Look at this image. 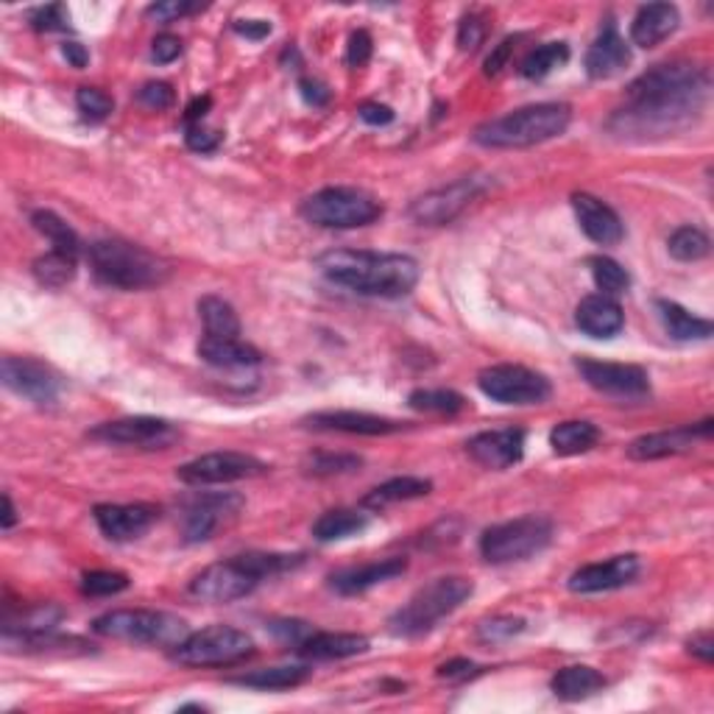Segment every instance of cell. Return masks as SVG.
I'll list each match as a JSON object with an SVG mask.
<instances>
[{"label":"cell","instance_id":"1","mask_svg":"<svg viewBox=\"0 0 714 714\" xmlns=\"http://www.w3.org/2000/svg\"><path fill=\"white\" fill-rule=\"evenodd\" d=\"M709 101V73L689 62L650 67L628 87L625 106L609 129L628 140L673 137L703 115Z\"/></svg>","mask_w":714,"mask_h":714},{"label":"cell","instance_id":"2","mask_svg":"<svg viewBox=\"0 0 714 714\" xmlns=\"http://www.w3.org/2000/svg\"><path fill=\"white\" fill-rule=\"evenodd\" d=\"M327 280L360 296L399 299L419 282V263L408 254L366 252V248H332L316 260Z\"/></svg>","mask_w":714,"mask_h":714},{"label":"cell","instance_id":"3","mask_svg":"<svg viewBox=\"0 0 714 714\" xmlns=\"http://www.w3.org/2000/svg\"><path fill=\"white\" fill-rule=\"evenodd\" d=\"M302 556L288 552H246L229 561L204 566L190 581V595L204 603H234V600L252 595L263 581L277 578L282 572H291L302 564Z\"/></svg>","mask_w":714,"mask_h":714},{"label":"cell","instance_id":"4","mask_svg":"<svg viewBox=\"0 0 714 714\" xmlns=\"http://www.w3.org/2000/svg\"><path fill=\"white\" fill-rule=\"evenodd\" d=\"M572 120V110L559 101L531 104L502 117L486 120L474 129V143L483 149H531L564 135Z\"/></svg>","mask_w":714,"mask_h":714},{"label":"cell","instance_id":"5","mask_svg":"<svg viewBox=\"0 0 714 714\" xmlns=\"http://www.w3.org/2000/svg\"><path fill=\"white\" fill-rule=\"evenodd\" d=\"M90 266L98 282L117 291H143L168 280V266L156 254L126 241H98L90 246Z\"/></svg>","mask_w":714,"mask_h":714},{"label":"cell","instance_id":"6","mask_svg":"<svg viewBox=\"0 0 714 714\" xmlns=\"http://www.w3.org/2000/svg\"><path fill=\"white\" fill-rule=\"evenodd\" d=\"M472 581L461 578V575H449V578H435L433 584L422 586L413 598L394 611V617L388 620L391 634L396 637H424L435 625L449 617L452 611L461 609L469 598H472Z\"/></svg>","mask_w":714,"mask_h":714},{"label":"cell","instance_id":"7","mask_svg":"<svg viewBox=\"0 0 714 714\" xmlns=\"http://www.w3.org/2000/svg\"><path fill=\"white\" fill-rule=\"evenodd\" d=\"M98 637L120 639V642L149 645V648H179L190 637V628L182 617L168 611L151 609H117L106 611L92 623Z\"/></svg>","mask_w":714,"mask_h":714},{"label":"cell","instance_id":"8","mask_svg":"<svg viewBox=\"0 0 714 714\" xmlns=\"http://www.w3.org/2000/svg\"><path fill=\"white\" fill-rule=\"evenodd\" d=\"M552 541V522L541 513L492 525L481 536V556L488 564H513L539 556Z\"/></svg>","mask_w":714,"mask_h":714},{"label":"cell","instance_id":"9","mask_svg":"<svg viewBox=\"0 0 714 714\" xmlns=\"http://www.w3.org/2000/svg\"><path fill=\"white\" fill-rule=\"evenodd\" d=\"M383 215L377 199L357 188H324L302 204V218L313 227L357 229L369 227Z\"/></svg>","mask_w":714,"mask_h":714},{"label":"cell","instance_id":"10","mask_svg":"<svg viewBox=\"0 0 714 714\" xmlns=\"http://www.w3.org/2000/svg\"><path fill=\"white\" fill-rule=\"evenodd\" d=\"M254 653V642L246 630L232 625H209L195 630L179 648L170 650V659L182 667H227Z\"/></svg>","mask_w":714,"mask_h":714},{"label":"cell","instance_id":"11","mask_svg":"<svg viewBox=\"0 0 714 714\" xmlns=\"http://www.w3.org/2000/svg\"><path fill=\"white\" fill-rule=\"evenodd\" d=\"M483 394L500 405H541L550 399V380L525 366H492L477 377Z\"/></svg>","mask_w":714,"mask_h":714},{"label":"cell","instance_id":"12","mask_svg":"<svg viewBox=\"0 0 714 714\" xmlns=\"http://www.w3.org/2000/svg\"><path fill=\"white\" fill-rule=\"evenodd\" d=\"M266 469V463L260 458H254V455L224 449V452H207L202 458H193V461L176 469V477L188 483V486H221V483L260 477Z\"/></svg>","mask_w":714,"mask_h":714},{"label":"cell","instance_id":"13","mask_svg":"<svg viewBox=\"0 0 714 714\" xmlns=\"http://www.w3.org/2000/svg\"><path fill=\"white\" fill-rule=\"evenodd\" d=\"M90 438L104 444H120V447L168 449L170 444L179 442V430L165 419H154V416H126V419L98 424L95 430H90Z\"/></svg>","mask_w":714,"mask_h":714},{"label":"cell","instance_id":"14","mask_svg":"<svg viewBox=\"0 0 714 714\" xmlns=\"http://www.w3.org/2000/svg\"><path fill=\"white\" fill-rule=\"evenodd\" d=\"M0 377L9 391L37 405H53L62 391V380L46 364L31 360V357H3L0 364Z\"/></svg>","mask_w":714,"mask_h":714},{"label":"cell","instance_id":"15","mask_svg":"<svg viewBox=\"0 0 714 714\" xmlns=\"http://www.w3.org/2000/svg\"><path fill=\"white\" fill-rule=\"evenodd\" d=\"M477 193H481L477 179H458L447 188L430 190L422 199H416L410 207V218L422 227H444V224L455 221L477 199Z\"/></svg>","mask_w":714,"mask_h":714},{"label":"cell","instance_id":"16","mask_svg":"<svg viewBox=\"0 0 714 714\" xmlns=\"http://www.w3.org/2000/svg\"><path fill=\"white\" fill-rule=\"evenodd\" d=\"M578 371L586 383L600 394L617 396V399H645L650 396V380L645 369L630 364H605V360H578Z\"/></svg>","mask_w":714,"mask_h":714},{"label":"cell","instance_id":"17","mask_svg":"<svg viewBox=\"0 0 714 714\" xmlns=\"http://www.w3.org/2000/svg\"><path fill=\"white\" fill-rule=\"evenodd\" d=\"M241 506L243 500L238 494H202V497H193L188 508H184V541L188 545L207 541L227 517H234V513L241 511Z\"/></svg>","mask_w":714,"mask_h":714},{"label":"cell","instance_id":"18","mask_svg":"<svg viewBox=\"0 0 714 714\" xmlns=\"http://www.w3.org/2000/svg\"><path fill=\"white\" fill-rule=\"evenodd\" d=\"M92 520L110 541H135L154 527V522L160 520V511L154 506H145V502H131V506L106 502V506L92 508Z\"/></svg>","mask_w":714,"mask_h":714},{"label":"cell","instance_id":"19","mask_svg":"<svg viewBox=\"0 0 714 714\" xmlns=\"http://www.w3.org/2000/svg\"><path fill=\"white\" fill-rule=\"evenodd\" d=\"M467 452L472 455L474 463H481L486 469H511L513 463L522 461L525 455V433L520 428H502V430H486L469 438Z\"/></svg>","mask_w":714,"mask_h":714},{"label":"cell","instance_id":"20","mask_svg":"<svg viewBox=\"0 0 714 714\" xmlns=\"http://www.w3.org/2000/svg\"><path fill=\"white\" fill-rule=\"evenodd\" d=\"M639 575L637 556H614L600 564H586L570 575V589L575 595H595V591L623 589Z\"/></svg>","mask_w":714,"mask_h":714},{"label":"cell","instance_id":"21","mask_svg":"<svg viewBox=\"0 0 714 714\" xmlns=\"http://www.w3.org/2000/svg\"><path fill=\"white\" fill-rule=\"evenodd\" d=\"M572 209L578 218L581 229L589 241L600 243V246H617L625 238L623 218L605 202H600L598 195L591 193H575L572 195Z\"/></svg>","mask_w":714,"mask_h":714},{"label":"cell","instance_id":"22","mask_svg":"<svg viewBox=\"0 0 714 714\" xmlns=\"http://www.w3.org/2000/svg\"><path fill=\"white\" fill-rule=\"evenodd\" d=\"M714 422L706 419L698 428H676V430H664V433H650L630 442L628 458L634 461H659V458H670V455L687 452L692 449L696 438H709L712 435Z\"/></svg>","mask_w":714,"mask_h":714},{"label":"cell","instance_id":"23","mask_svg":"<svg viewBox=\"0 0 714 714\" xmlns=\"http://www.w3.org/2000/svg\"><path fill=\"white\" fill-rule=\"evenodd\" d=\"M307 428L327 430V433H349V435H391L405 428L396 419L374 413H357V410H324L305 419Z\"/></svg>","mask_w":714,"mask_h":714},{"label":"cell","instance_id":"24","mask_svg":"<svg viewBox=\"0 0 714 714\" xmlns=\"http://www.w3.org/2000/svg\"><path fill=\"white\" fill-rule=\"evenodd\" d=\"M405 570H408V561L394 556V559L371 561V564L349 566V570L335 572V575H330V586L332 591H339L344 598H352V595H364V591L374 589V586L385 584V581L399 578Z\"/></svg>","mask_w":714,"mask_h":714},{"label":"cell","instance_id":"25","mask_svg":"<svg viewBox=\"0 0 714 714\" xmlns=\"http://www.w3.org/2000/svg\"><path fill=\"white\" fill-rule=\"evenodd\" d=\"M630 62V48L623 39V34L617 31L614 23H605L600 28L598 39L591 42L589 51H586V73L591 78H611L623 73Z\"/></svg>","mask_w":714,"mask_h":714},{"label":"cell","instance_id":"26","mask_svg":"<svg viewBox=\"0 0 714 714\" xmlns=\"http://www.w3.org/2000/svg\"><path fill=\"white\" fill-rule=\"evenodd\" d=\"M575 324L581 327V332H586L589 339H614L620 335V330L625 327L623 307L611 296L603 293H591L575 310Z\"/></svg>","mask_w":714,"mask_h":714},{"label":"cell","instance_id":"27","mask_svg":"<svg viewBox=\"0 0 714 714\" xmlns=\"http://www.w3.org/2000/svg\"><path fill=\"white\" fill-rule=\"evenodd\" d=\"M681 23V14L673 3H648L637 12L634 23H630V39L639 48H656L659 42L676 31Z\"/></svg>","mask_w":714,"mask_h":714},{"label":"cell","instance_id":"28","mask_svg":"<svg viewBox=\"0 0 714 714\" xmlns=\"http://www.w3.org/2000/svg\"><path fill=\"white\" fill-rule=\"evenodd\" d=\"M369 650V639L360 634H316L299 645V656L313 662H332V659H352Z\"/></svg>","mask_w":714,"mask_h":714},{"label":"cell","instance_id":"29","mask_svg":"<svg viewBox=\"0 0 714 714\" xmlns=\"http://www.w3.org/2000/svg\"><path fill=\"white\" fill-rule=\"evenodd\" d=\"M199 357L215 369H252L263 364V355L241 339H204L199 344Z\"/></svg>","mask_w":714,"mask_h":714},{"label":"cell","instance_id":"30","mask_svg":"<svg viewBox=\"0 0 714 714\" xmlns=\"http://www.w3.org/2000/svg\"><path fill=\"white\" fill-rule=\"evenodd\" d=\"M659 319H662L664 330L673 341H706L712 339L714 324L709 319H701V316H692L689 310H684L681 305L667 299L656 302Z\"/></svg>","mask_w":714,"mask_h":714},{"label":"cell","instance_id":"31","mask_svg":"<svg viewBox=\"0 0 714 714\" xmlns=\"http://www.w3.org/2000/svg\"><path fill=\"white\" fill-rule=\"evenodd\" d=\"M552 692L561 701H584V698L595 696L605 687V676L598 673L595 667H586V664H575V667L559 670L550 681Z\"/></svg>","mask_w":714,"mask_h":714},{"label":"cell","instance_id":"32","mask_svg":"<svg viewBox=\"0 0 714 714\" xmlns=\"http://www.w3.org/2000/svg\"><path fill=\"white\" fill-rule=\"evenodd\" d=\"M433 483L424 481V477H391L385 481L383 486H377L374 492L366 494L364 506L371 508V511H383V508L394 506V502H408V500H419V497H428Z\"/></svg>","mask_w":714,"mask_h":714},{"label":"cell","instance_id":"33","mask_svg":"<svg viewBox=\"0 0 714 714\" xmlns=\"http://www.w3.org/2000/svg\"><path fill=\"white\" fill-rule=\"evenodd\" d=\"M366 525H369L366 513L352 511V508H335V511L321 513L319 520L313 522V536L319 541H341L366 531Z\"/></svg>","mask_w":714,"mask_h":714},{"label":"cell","instance_id":"34","mask_svg":"<svg viewBox=\"0 0 714 714\" xmlns=\"http://www.w3.org/2000/svg\"><path fill=\"white\" fill-rule=\"evenodd\" d=\"M199 316H202L209 339H238L241 335V319H238L234 307L221 296L199 299Z\"/></svg>","mask_w":714,"mask_h":714},{"label":"cell","instance_id":"35","mask_svg":"<svg viewBox=\"0 0 714 714\" xmlns=\"http://www.w3.org/2000/svg\"><path fill=\"white\" fill-rule=\"evenodd\" d=\"M600 442V430L591 422H561L552 428L550 447L556 455L589 452Z\"/></svg>","mask_w":714,"mask_h":714},{"label":"cell","instance_id":"36","mask_svg":"<svg viewBox=\"0 0 714 714\" xmlns=\"http://www.w3.org/2000/svg\"><path fill=\"white\" fill-rule=\"evenodd\" d=\"M31 224L37 232H42L51 241L53 252H62V254H71V257H76L78 260V252H81V241H78V234L73 232V227L67 221H62L56 213H51V209H37V213L31 215Z\"/></svg>","mask_w":714,"mask_h":714},{"label":"cell","instance_id":"37","mask_svg":"<svg viewBox=\"0 0 714 714\" xmlns=\"http://www.w3.org/2000/svg\"><path fill=\"white\" fill-rule=\"evenodd\" d=\"M307 676H310V670L307 667H291V664H288V667L254 670V673H246V676L232 678V684H238V687L268 689V692H273V689L299 687L302 681H307Z\"/></svg>","mask_w":714,"mask_h":714},{"label":"cell","instance_id":"38","mask_svg":"<svg viewBox=\"0 0 714 714\" xmlns=\"http://www.w3.org/2000/svg\"><path fill=\"white\" fill-rule=\"evenodd\" d=\"M570 62V46L566 42H547V46L533 48L525 59H522L520 73L531 81H541L550 76L552 71H559Z\"/></svg>","mask_w":714,"mask_h":714},{"label":"cell","instance_id":"39","mask_svg":"<svg viewBox=\"0 0 714 714\" xmlns=\"http://www.w3.org/2000/svg\"><path fill=\"white\" fill-rule=\"evenodd\" d=\"M408 405L419 413H438V416H455L467 408V399H463L458 391L449 388H419L408 396Z\"/></svg>","mask_w":714,"mask_h":714},{"label":"cell","instance_id":"40","mask_svg":"<svg viewBox=\"0 0 714 714\" xmlns=\"http://www.w3.org/2000/svg\"><path fill=\"white\" fill-rule=\"evenodd\" d=\"M667 252L676 257L678 263H698L703 257H709L712 252V241L709 234L698 227H681L670 234Z\"/></svg>","mask_w":714,"mask_h":714},{"label":"cell","instance_id":"41","mask_svg":"<svg viewBox=\"0 0 714 714\" xmlns=\"http://www.w3.org/2000/svg\"><path fill=\"white\" fill-rule=\"evenodd\" d=\"M34 277L46 288H65L76 277V257L62 252H48L34 260Z\"/></svg>","mask_w":714,"mask_h":714},{"label":"cell","instance_id":"42","mask_svg":"<svg viewBox=\"0 0 714 714\" xmlns=\"http://www.w3.org/2000/svg\"><path fill=\"white\" fill-rule=\"evenodd\" d=\"M589 266H591V277H595V285L600 288L603 296H611V299H614V296H620V293H625L630 288L628 271H625L617 260L598 254V257H591Z\"/></svg>","mask_w":714,"mask_h":714},{"label":"cell","instance_id":"43","mask_svg":"<svg viewBox=\"0 0 714 714\" xmlns=\"http://www.w3.org/2000/svg\"><path fill=\"white\" fill-rule=\"evenodd\" d=\"M124 589H129V578L124 572L92 570L81 578V591L90 598H110V595H120Z\"/></svg>","mask_w":714,"mask_h":714},{"label":"cell","instance_id":"44","mask_svg":"<svg viewBox=\"0 0 714 714\" xmlns=\"http://www.w3.org/2000/svg\"><path fill=\"white\" fill-rule=\"evenodd\" d=\"M76 106L87 124H101V120H106V117L112 115L115 101H112L104 90H98V87H81V90L76 92Z\"/></svg>","mask_w":714,"mask_h":714},{"label":"cell","instance_id":"45","mask_svg":"<svg viewBox=\"0 0 714 714\" xmlns=\"http://www.w3.org/2000/svg\"><path fill=\"white\" fill-rule=\"evenodd\" d=\"M360 458L357 455H332V452H319V455H310L305 463V469L310 474H316V477H327V474H344V472H355L357 467H360Z\"/></svg>","mask_w":714,"mask_h":714},{"label":"cell","instance_id":"46","mask_svg":"<svg viewBox=\"0 0 714 714\" xmlns=\"http://www.w3.org/2000/svg\"><path fill=\"white\" fill-rule=\"evenodd\" d=\"M525 630V620L522 617H492L486 623L477 625V637L483 642H508V639L520 637Z\"/></svg>","mask_w":714,"mask_h":714},{"label":"cell","instance_id":"47","mask_svg":"<svg viewBox=\"0 0 714 714\" xmlns=\"http://www.w3.org/2000/svg\"><path fill=\"white\" fill-rule=\"evenodd\" d=\"M137 101L154 112H165L176 104V92H174V87L165 85V81H149V85L140 87V92H137Z\"/></svg>","mask_w":714,"mask_h":714},{"label":"cell","instance_id":"48","mask_svg":"<svg viewBox=\"0 0 714 714\" xmlns=\"http://www.w3.org/2000/svg\"><path fill=\"white\" fill-rule=\"evenodd\" d=\"M184 140H188V149L199 151V154H213V151H218V145L224 143V137L218 135V131L207 129L204 124L188 126V129H184Z\"/></svg>","mask_w":714,"mask_h":714},{"label":"cell","instance_id":"49","mask_svg":"<svg viewBox=\"0 0 714 714\" xmlns=\"http://www.w3.org/2000/svg\"><path fill=\"white\" fill-rule=\"evenodd\" d=\"M31 26L37 28V31H65L67 28L65 7L53 3V7L37 9V12H31Z\"/></svg>","mask_w":714,"mask_h":714},{"label":"cell","instance_id":"50","mask_svg":"<svg viewBox=\"0 0 714 714\" xmlns=\"http://www.w3.org/2000/svg\"><path fill=\"white\" fill-rule=\"evenodd\" d=\"M483 39H486V26H483L481 20L474 17H463L461 28H458V48L467 53L477 51L483 46Z\"/></svg>","mask_w":714,"mask_h":714},{"label":"cell","instance_id":"51","mask_svg":"<svg viewBox=\"0 0 714 714\" xmlns=\"http://www.w3.org/2000/svg\"><path fill=\"white\" fill-rule=\"evenodd\" d=\"M371 59V34L369 31H355L346 46V65L349 67H364Z\"/></svg>","mask_w":714,"mask_h":714},{"label":"cell","instance_id":"52","mask_svg":"<svg viewBox=\"0 0 714 714\" xmlns=\"http://www.w3.org/2000/svg\"><path fill=\"white\" fill-rule=\"evenodd\" d=\"M151 56H154L160 65H170L174 59L182 56V39L176 37V34H160V37L154 39Z\"/></svg>","mask_w":714,"mask_h":714},{"label":"cell","instance_id":"53","mask_svg":"<svg viewBox=\"0 0 714 714\" xmlns=\"http://www.w3.org/2000/svg\"><path fill=\"white\" fill-rule=\"evenodd\" d=\"M202 7H195V3H154V7H149V17L160 20V23H170V20L176 17H184V14H193L199 12Z\"/></svg>","mask_w":714,"mask_h":714},{"label":"cell","instance_id":"54","mask_svg":"<svg viewBox=\"0 0 714 714\" xmlns=\"http://www.w3.org/2000/svg\"><path fill=\"white\" fill-rule=\"evenodd\" d=\"M271 630L282 639V642H291V645H296V648H299V645L313 634L310 625L296 623V620H291V623H273Z\"/></svg>","mask_w":714,"mask_h":714},{"label":"cell","instance_id":"55","mask_svg":"<svg viewBox=\"0 0 714 714\" xmlns=\"http://www.w3.org/2000/svg\"><path fill=\"white\" fill-rule=\"evenodd\" d=\"M474 673H477V664L474 662H469V659H452V662L442 664L435 676L447 678V681H467Z\"/></svg>","mask_w":714,"mask_h":714},{"label":"cell","instance_id":"56","mask_svg":"<svg viewBox=\"0 0 714 714\" xmlns=\"http://www.w3.org/2000/svg\"><path fill=\"white\" fill-rule=\"evenodd\" d=\"M357 115H360V120H366L369 126H388L391 120H394V110L385 104H377V101H366V104H360Z\"/></svg>","mask_w":714,"mask_h":714},{"label":"cell","instance_id":"57","mask_svg":"<svg viewBox=\"0 0 714 714\" xmlns=\"http://www.w3.org/2000/svg\"><path fill=\"white\" fill-rule=\"evenodd\" d=\"M299 92H302V98H305L307 104H313V106H327V104H330V90H327V85L316 81V78H302Z\"/></svg>","mask_w":714,"mask_h":714},{"label":"cell","instance_id":"58","mask_svg":"<svg viewBox=\"0 0 714 714\" xmlns=\"http://www.w3.org/2000/svg\"><path fill=\"white\" fill-rule=\"evenodd\" d=\"M513 48H517V39H502L497 51L486 59V76H497L508 65V56H511Z\"/></svg>","mask_w":714,"mask_h":714},{"label":"cell","instance_id":"59","mask_svg":"<svg viewBox=\"0 0 714 714\" xmlns=\"http://www.w3.org/2000/svg\"><path fill=\"white\" fill-rule=\"evenodd\" d=\"M234 31L246 39H263L271 34V23H268V20H238V23H234Z\"/></svg>","mask_w":714,"mask_h":714},{"label":"cell","instance_id":"60","mask_svg":"<svg viewBox=\"0 0 714 714\" xmlns=\"http://www.w3.org/2000/svg\"><path fill=\"white\" fill-rule=\"evenodd\" d=\"M213 106V98L204 95V98H195L193 104L184 110V126H199L204 124V115H207V110Z\"/></svg>","mask_w":714,"mask_h":714},{"label":"cell","instance_id":"61","mask_svg":"<svg viewBox=\"0 0 714 714\" xmlns=\"http://www.w3.org/2000/svg\"><path fill=\"white\" fill-rule=\"evenodd\" d=\"M689 653H696L698 659H703V662L709 664L714 659V639L709 637V634L692 637V642H689Z\"/></svg>","mask_w":714,"mask_h":714},{"label":"cell","instance_id":"62","mask_svg":"<svg viewBox=\"0 0 714 714\" xmlns=\"http://www.w3.org/2000/svg\"><path fill=\"white\" fill-rule=\"evenodd\" d=\"M62 53H65V59L67 62H71L73 67H85L87 65V51L81 46H78V42H65V46H62Z\"/></svg>","mask_w":714,"mask_h":714},{"label":"cell","instance_id":"63","mask_svg":"<svg viewBox=\"0 0 714 714\" xmlns=\"http://www.w3.org/2000/svg\"><path fill=\"white\" fill-rule=\"evenodd\" d=\"M14 522H17V511H14V502L9 494H3V517H0V527L3 531H9V527H14Z\"/></svg>","mask_w":714,"mask_h":714}]
</instances>
